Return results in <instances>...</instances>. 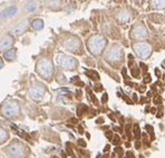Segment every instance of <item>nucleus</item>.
<instances>
[{
  "label": "nucleus",
  "instance_id": "obj_25",
  "mask_svg": "<svg viewBox=\"0 0 165 158\" xmlns=\"http://www.w3.org/2000/svg\"><path fill=\"white\" fill-rule=\"evenodd\" d=\"M78 145L82 147H86V143L84 141V139H79V140H78Z\"/></svg>",
  "mask_w": 165,
  "mask_h": 158
},
{
  "label": "nucleus",
  "instance_id": "obj_23",
  "mask_svg": "<svg viewBox=\"0 0 165 158\" xmlns=\"http://www.w3.org/2000/svg\"><path fill=\"white\" fill-rule=\"evenodd\" d=\"M115 153L118 154V158H122L123 154H124V150H123L122 147H116V148H115Z\"/></svg>",
  "mask_w": 165,
  "mask_h": 158
},
{
  "label": "nucleus",
  "instance_id": "obj_5",
  "mask_svg": "<svg viewBox=\"0 0 165 158\" xmlns=\"http://www.w3.org/2000/svg\"><path fill=\"white\" fill-rule=\"evenodd\" d=\"M58 62L60 65V67L66 69V70H73L77 65L76 59L71 56H67V55H61L59 57Z\"/></svg>",
  "mask_w": 165,
  "mask_h": 158
},
{
  "label": "nucleus",
  "instance_id": "obj_31",
  "mask_svg": "<svg viewBox=\"0 0 165 158\" xmlns=\"http://www.w3.org/2000/svg\"><path fill=\"white\" fill-rule=\"evenodd\" d=\"M78 133H79V134H84V128H82V126L78 127Z\"/></svg>",
  "mask_w": 165,
  "mask_h": 158
},
{
  "label": "nucleus",
  "instance_id": "obj_35",
  "mask_svg": "<svg viewBox=\"0 0 165 158\" xmlns=\"http://www.w3.org/2000/svg\"><path fill=\"white\" fill-rule=\"evenodd\" d=\"M109 148H110V146H109V145H107V146L105 147V149H104V151H105V153H108V150H109Z\"/></svg>",
  "mask_w": 165,
  "mask_h": 158
},
{
  "label": "nucleus",
  "instance_id": "obj_2",
  "mask_svg": "<svg viewBox=\"0 0 165 158\" xmlns=\"http://www.w3.org/2000/svg\"><path fill=\"white\" fill-rule=\"evenodd\" d=\"M37 71L38 74L45 79H50L53 76V64L49 59H41L37 64Z\"/></svg>",
  "mask_w": 165,
  "mask_h": 158
},
{
  "label": "nucleus",
  "instance_id": "obj_28",
  "mask_svg": "<svg viewBox=\"0 0 165 158\" xmlns=\"http://www.w3.org/2000/svg\"><path fill=\"white\" fill-rule=\"evenodd\" d=\"M144 81H145V82H151V76H150V75L145 76V78H144Z\"/></svg>",
  "mask_w": 165,
  "mask_h": 158
},
{
  "label": "nucleus",
  "instance_id": "obj_37",
  "mask_svg": "<svg viewBox=\"0 0 165 158\" xmlns=\"http://www.w3.org/2000/svg\"><path fill=\"white\" fill-rule=\"evenodd\" d=\"M154 102H155V104H160V102H161V98H157V99H155V100H154Z\"/></svg>",
  "mask_w": 165,
  "mask_h": 158
},
{
  "label": "nucleus",
  "instance_id": "obj_16",
  "mask_svg": "<svg viewBox=\"0 0 165 158\" xmlns=\"http://www.w3.org/2000/svg\"><path fill=\"white\" fill-rule=\"evenodd\" d=\"M3 56H5V58H6L8 61H13V60L16 59V49L7 50Z\"/></svg>",
  "mask_w": 165,
  "mask_h": 158
},
{
  "label": "nucleus",
  "instance_id": "obj_40",
  "mask_svg": "<svg viewBox=\"0 0 165 158\" xmlns=\"http://www.w3.org/2000/svg\"><path fill=\"white\" fill-rule=\"evenodd\" d=\"M53 158H58V157H53Z\"/></svg>",
  "mask_w": 165,
  "mask_h": 158
},
{
  "label": "nucleus",
  "instance_id": "obj_8",
  "mask_svg": "<svg viewBox=\"0 0 165 158\" xmlns=\"http://www.w3.org/2000/svg\"><path fill=\"white\" fill-rule=\"evenodd\" d=\"M147 36V30L142 25H136L132 29V37L135 39H144Z\"/></svg>",
  "mask_w": 165,
  "mask_h": 158
},
{
  "label": "nucleus",
  "instance_id": "obj_30",
  "mask_svg": "<svg viewBox=\"0 0 165 158\" xmlns=\"http://www.w3.org/2000/svg\"><path fill=\"white\" fill-rule=\"evenodd\" d=\"M96 123H97V124H103V123H104V118H103V117L98 118V119L96 120Z\"/></svg>",
  "mask_w": 165,
  "mask_h": 158
},
{
  "label": "nucleus",
  "instance_id": "obj_19",
  "mask_svg": "<svg viewBox=\"0 0 165 158\" xmlns=\"http://www.w3.org/2000/svg\"><path fill=\"white\" fill-rule=\"evenodd\" d=\"M43 27H44V21L43 20L36 19V20L33 21V28L36 29V30H40V29H43Z\"/></svg>",
  "mask_w": 165,
  "mask_h": 158
},
{
  "label": "nucleus",
  "instance_id": "obj_39",
  "mask_svg": "<svg viewBox=\"0 0 165 158\" xmlns=\"http://www.w3.org/2000/svg\"><path fill=\"white\" fill-rule=\"evenodd\" d=\"M133 99H134V100H135V102H136V100H137V97H136V95H135V94H134V95H133Z\"/></svg>",
  "mask_w": 165,
  "mask_h": 158
},
{
  "label": "nucleus",
  "instance_id": "obj_29",
  "mask_svg": "<svg viewBox=\"0 0 165 158\" xmlns=\"http://www.w3.org/2000/svg\"><path fill=\"white\" fill-rule=\"evenodd\" d=\"M132 74H133V76H135V77H136V76L138 75V71L136 70V68H134V69H132Z\"/></svg>",
  "mask_w": 165,
  "mask_h": 158
},
{
  "label": "nucleus",
  "instance_id": "obj_27",
  "mask_svg": "<svg viewBox=\"0 0 165 158\" xmlns=\"http://www.w3.org/2000/svg\"><path fill=\"white\" fill-rule=\"evenodd\" d=\"M107 99H108V97H107V94H104V95H103V97H102V102L105 104V102H107Z\"/></svg>",
  "mask_w": 165,
  "mask_h": 158
},
{
  "label": "nucleus",
  "instance_id": "obj_13",
  "mask_svg": "<svg viewBox=\"0 0 165 158\" xmlns=\"http://www.w3.org/2000/svg\"><path fill=\"white\" fill-rule=\"evenodd\" d=\"M16 12H17V7L12 6V7H9V8H7L6 10H3V11L1 12V13H0V18L11 17V16H13Z\"/></svg>",
  "mask_w": 165,
  "mask_h": 158
},
{
  "label": "nucleus",
  "instance_id": "obj_10",
  "mask_svg": "<svg viewBox=\"0 0 165 158\" xmlns=\"http://www.w3.org/2000/svg\"><path fill=\"white\" fill-rule=\"evenodd\" d=\"M65 47L68 50L73 51V52H78V50L82 48V44H81V41L77 38H71V39H68L66 41Z\"/></svg>",
  "mask_w": 165,
  "mask_h": 158
},
{
  "label": "nucleus",
  "instance_id": "obj_41",
  "mask_svg": "<svg viewBox=\"0 0 165 158\" xmlns=\"http://www.w3.org/2000/svg\"><path fill=\"white\" fill-rule=\"evenodd\" d=\"M164 80H165V75H164Z\"/></svg>",
  "mask_w": 165,
  "mask_h": 158
},
{
  "label": "nucleus",
  "instance_id": "obj_36",
  "mask_svg": "<svg viewBox=\"0 0 165 158\" xmlns=\"http://www.w3.org/2000/svg\"><path fill=\"white\" fill-rule=\"evenodd\" d=\"M155 74L157 75V77H160V76H161V74H160V70H158V69H155Z\"/></svg>",
  "mask_w": 165,
  "mask_h": 158
},
{
  "label": "nucleus",
  "instance_id": "obj_24",
  "mask_svg": "<svg viewBox=\"0 0 165 158\" xmlns=\"http://www.w3.org/2000/svg\"><path fill=\"white\" fill-rule=\"evenodd\" d=\"M145 128H146V130H148V133L151 134V136H152V139H154V129H153V127L151 126V125H146L145 126Z\"/></svg>",
  "mask_w": 165,
  "mask_h": 158
},
{
  "label": "nucleus",
  "instance_id": "obj_34",
  "mask_svg": "<svg viewBox=\"0 0 165 158\" xmlns=\"http://www.w3.org/2000/svg\"><path fill=\"white\" fill-rule=\"evenodd\" d=\"M140 146H141V144H140V141H138V140H137V141H136V143H135V147H136V148H137V149H138V148H140Z\"/></svg>",
  "mask_w": 165,
  "mask_h": 158
},
{
  "label": "nucleus",
  "instance_id": "obj_17",
  "mask_svg": "<svg viewBox=\"0 0 165 158\" xmlns=\"http://www.w3.org/2000/svg\"><path fill=\"white\" fill-rule=\"evenodd\" d=\"M7 139H8V133L2 127H0V145H2L3 143H6Z\"/></svg>",
  "mask_w": 165,
  "mask_h": 158
},
{
  "label": "nucleus",
  "instance_id": "obj_33",
  "mask_svg": "<svg viewBox=\"0 0 165 158\" xmlns=\"http://www.w3.org/2000/svg\"><path fill=\"white\" fill-rule=\"evenodd\" d=\"M95 90H96V91H100V90H102V86H100V85H99V86H96Z\"/></svg>",
  "mask_w": 165,
  "mask_h": 158
},
{
  "label": "nucleus",
  "instance_id": "obj_6",
  "mask_svg": "<svg viewBox=\"0 0 165 158\" xmlns=\"http://www.w3.org/2000/svg\"><path fill=\"white\" fill-rule=\"evenodd\" d=\"M134 50L141 58H147L151 56V52H152L151 47L147 44H136L134 45Z\"/></svg>",
  "mask_w": 165,
  "mask_h": 158
},
{
  "label": "nucleus",
  "instance_id": "obj_9",
  "mask_svg": "<svg viewBox=\"0 0 165 158\" xmlns=\"http://www.w3.org/2000/svg\"><path fill=\"white\" fill-rule=\"evenodd\" d=\"M44 92H45V90H44L43 86L39 85V84H37L33 88H30V96L35 100H41L43 96H44Z\"/></svg>",
  "mask_w": 165,
  "mask_h": 158
},
{
  "label": "nucleus",
  "instance_id": "obj_7",
  "mask_svg": "<svg viewBox=\"0 0 165 158\" xmlns=\"http://www.w3.org/2000/svg\"><path fill=\"white\" fill-rule=\"evenodd\" d=\"M106 58L108 60H110V61H118L122 58V50H120V48L117 47V46H113L108 50Z\"/></svg>",
  "mask_w": 165,
  "mask_h": 158
},
{
  "label": "nucleus",
  "instance_id": "obj_32",
  "mask_svg": "<svg viewBox=\"0 0 165 158\" xmlns=\"http://www.w3.org/2000/svg\"><path fill=\"white\" fill-rule=\"evenodd\" d=\"M69 123H71V124H76V123H77V119H76V118H73V119L69 120Z\"/></svg>",
  "mask_w": 165,
  "mask_h": 158
},
{
  "label": "nucleus",
  "instance_id": "obj_15",
  "mask_svg": "<svg viewBox=\"0 0 165 158\" xmlns=\"http://www.w3.org/2000/svg\"><path fill=\"white\" fill-rule=\"evenodd\" d=\"M151 6L153 8L163 9L165 8V0H151Z\"/></svg>",
  "mask_w": 165,
  "mask_h": 158
},
{
  "label": "nucleus",
  "instance_id": "obj_1",
  "mask_svg": "<svg viewBox=\"0 0 165 158\" xmlns=\"http://www.w3.org/2000/svg\"><path fill=\"white\" fill-rule=\"evenodd\" d=\"M88 49L93 55H99L106 46V40L102 36H93L88 40Z\"/></svg>",
  "mask_w": 165,
  "mask_h": 158
},
{
  "label": "nucleus",
  "instance_id": "obj_20",
  "mask_svg": "<svg viewBox=\"0 0 165 158\" xmlns=\"http://www.w3.org/2000/svg\"><path fill=\"white\" fill-rule=\"evenodd\" d=\"M25 8H26L27 11H29V12L35 11L36 8H37V5H36L35 2H27L26 6H25Z\"/></svg>",
  "mask_w": 165,
  "mask_h": 158
},
{
  "label": "nucleus",
  "instance_id": "obj_3",
  "mask_svg": "<svg viewBox=\"0 0 165 158\" xmlns=\"http://www.w3.org/2000/svg\"><path fill=\"white\" fill-rule=\"evenodd\" d=\"M6 151L11 158H24L26 154V147L20 141H13L6 148Z\"/></svg>",
  "mask_w": 165,
  "mask_h": 158
},
{
  "label": "nucleus",
  "instance_id": "obj_38",
  "mask_svg": "<svg viewBox=\"0 0 165 158\" xmlns=\"http://www.w3.org/2000/svg\"><path fill=\"white\" fill-rule=\"evenodd\" d=\"M3 67V61H2V59L0 58V68H2Z\"/></svg>",
  "mask_w": 165,
  "mask_h": 158
},
{
  "label": "nucleus",
  "instance_id": "obj_12",
  "mask_svg": "<svg viewBox=\"0 0 165 158\" xmlns=\"http://www.w3.org/2000/svg\"><path fill=\"white\" fill-rule=\"evenodd\" d=\"M13 44V39H12V37H6V38H3L1 41H0V50H3V49H7V48H9L10 46H12Z\"/></svg>",
  "mask_w": 165,
  "mask_h": 158
},
{
  "label": "nucleus",
  "instance_id": "obj_22",
  "mask_svg": "<svg viewBox=\"0 0 165 158\" xmlns=\"http://www.w3.org/2000/svg\"><path fill=\"white\" fill-rule=\"evenodd\" d=\"M112 139H113V140H112V143H113L115 146L120 144V138H119V136H118V135L113 136V138H112Z\"/></svg>",
  "mask_w": 165,
  "mask_h": 158
},
{
  "label": "nucleus",
  "instance_id": "obj_21",
  "mask_svg": "<svg viewBox=\"0 0 165 158\" xmlns=\"http://www.w3.org/2000/svg\"><path fill=\"white\" fill-rule=\"evenodd\" d=\"M133 131H134V135H135V138L136 139H138L140 138V136H141V130H140V127H138V125H134V129H133Z\"/></svg>",
  "mask_w": 165,
  "mask_h": 158
},
{
  "label": "nucleus",
  "instance_id": "obj_4",
  "mask_svg": "<svg viewBox=\"0 0 165 158\" xmlns=\"http://www.w3.org/2000/svg\"><path fill=\"white\" fill-rule=\"evenodd\" d=\"M19 110H20V109H19L18 104L15 102H6V104L3 105V107L1 108L2 115H3L6 118H9V119L17 117L18 114H19Z\"/></svg>",
  "mask_w": 165,
  "mask_h": 158
},
{
  "label": "nucleus",
  "instance_id": "obj_18",
  "mask_svg": "<svg viewBox=\"0 0 165 158\" xmlns=\"http://www.w3.org/2000/svg\"><path fill=\"white\" fill-rule=\"evenodd\" d=\"M11 128H12V129H13V130H15V133H16L17 135H19V136H20V137H23V138H25V139H30V137H29V135H28V134H26V133H24V131H23L21 129L17 128L16 126H13V125H12Z\"/></svg>",
  "mask_w": 165,
  "mask_h": 158
},
{
  "label": "nucleus",
  "instance_id": "obj_11",
  "mask_svg": "<svg viewBox=\"0 0 165 158\" xmlns=\"http://www.w3.org/2000/svg\"><path fill=\"white\" fill-rule=\"evenodd\" d=\"M27 27H28V20H23L21 23H19L15 29H13V34L17 35V36H19V35H23L26 31V29H27Z\"/></svg>",
  "mask_w": 165,
  "mask_h": 158
},
{
  "label": "nucleus",
  "instance_id": "obj_14",
  "mask_svg": "<svg viewBox=\"0 0 165 158\" xmlns=\"http://www.w3.org/2000/svg\"><path fill=\"white\" fill-rule=\"evenodd\" d=\"M117 19H118V21H119V23H127V21H130V13H128L127 11L123 10V11H120L119 13H118Z\"/></svg>",
  "mask_w": 165,
  "mask_h": 158
},
{
  "label": "nucleus",
  "instance_id": "obj_26",
  "mask_svg": "<svg viewBox=\"0 0 165 158\" xmlns=\"http://www.w3.org/2000/svg\"><path fill=\"white\" fill-rule=\"evenodd\" d=\"M106 137L109 139V140H112V138H113V133L112 131H107L106 133Z\"/></svg>",
  "mask_w": 165,
  "mask_h": 158
}]
</instances>
